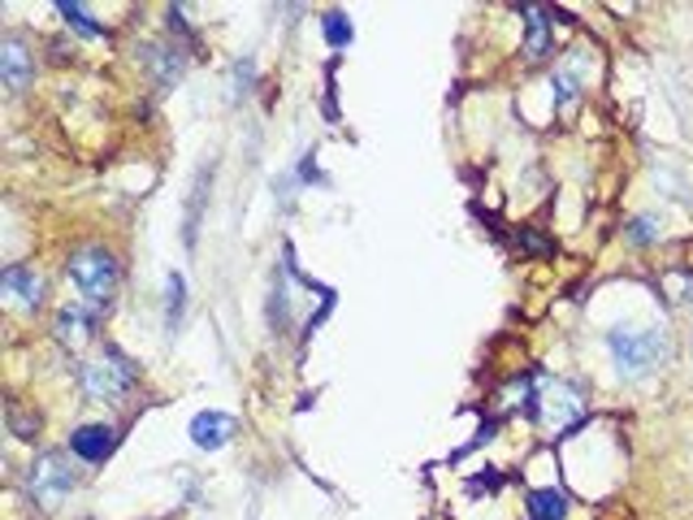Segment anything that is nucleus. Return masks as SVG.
Instances as JSON below:
<instances>
[{
  "instance_id": "nucleus-15",
  "label": "nucleus",
  "mask_w": 693,
  "mask_h": 520,
  "mask_svg": "<svg viewBox=\"0 0 693 520\" xmlns=\"http://www.w3.org/2000/svg\"><path fill=\"white\" fill-rule=\"evenodd\" d=\"M551 87H554V109H572V104L581 100V70H576V66L554 70Z\"/></svg>"
},
{
  "instance_id": "nucleus-1",
  "label": "nucleus",
  "mask_w": 693,
  "mask_h": 520,
  "mask_svg": "<svg viewBox=\"0 0 693 520\" xmlns=\"http://www.w3.org/2000/svg\"><path fill=\"white\" fill-rule=\"evenodd\" d=\"M520 403H525V417L542 421L554 434L585 421V390L563 377H551V373H529L520 381Z\"/></svg>"
},
{
  "instance_id": "nucleus-6",
  "label": "nucleus",
  "mask_w": 693,
  "mask_h": 520,
  "mask_svg": "<svg viewBox=\"0 0 693 520\" xmlns=\"http://www.w3.org/2000/svg\"><path fill=\"white\" fill-rule=\"evenodd\" d=\"M96 325H100V308H91L82 299H69V303H62V312H57V339L66 347H82L96 334Z\"/></svg>"
},
{
  "instance_id": "nucleus-3",
  "label": "nucleus",
  "mask_w": 693,
  "mask_h": 520,
  "mask_svg": "<svg viewBox=\"0 0 693 520\" xmlns=\"http://www.w3.org/2000/svg\"><path fill=\"white\" fill-rule=\"evenodd\" d=\"M135 377H139L135 361H131L122 347H113V343H105V352L91 356V361L78 369L82 395L96 399V403H122V399L131 395Z\"/></svg>"
},
{
  "instance_id": "nucleus-7",
  "label": "nucleus",
  "mask_w": 693,
  "mask_h": 520,
  "mask_svg": "<svg viewBox=\"0 0 693 520\" xmlns=\"http://www.w3.org/2000/svg\"><path fill=\"white\" fill-rule=\"evenodd\" d=\"M113 446H118V430H113V425H105V421L78 425V430L69 434V451H74L78 460H87V464H100Z\"/></svg>"
},
{
  "instance_id": "nucleus-18",
  "label": "nucleus",
  "mask_w": 693,
  "mask_h": 520,
  "mask_svg": "<svg viewBox=\"0 0 693 520\" xmlns=\"http://www.w3.org/2000/svg\"><path fill=\"white\" fill-rule=\"evenodd\" d=\"M321 26H326V40H330V48H346V44L355 40V31H351L346 13H326V18H321Z\"/></svg>"
},
{
  "instance_id": "nucleus-13",
  "label": "nucleus",
  "mask_w": 693,
  "mask_h": 520,
  "mask_svg": "<svg viewBox=\"0 0 693 520\" xmlns=\"http://www.w3.org/2000/svg\"><path fill=\"white\" fill-rule=\"evenodd\" d=\"M563 517H568V495L563 490L547 486V490L529 495V520H563Z\"/></svg>"
},
{
  "instance_id": "nucleus-8",
  "label": "nucleus",
  "mask_w": 693,
  "mask_h": 520,
  "mask_svg": "<svg viewBox=\"0 0 693 520\" xmlns=\"http://www.w3.org/2000/svg\"><path fill=\"white\" fill-rule=\"evenodd\" d=\"M0 287H4V296L13 299L18 308H26V312L44 303V283H40V274L26 269V265H9V269L0 274Z\"/></svg>"
},
{
  "instance_id": "nucleus-4",
  "label": "nucleus",
  "mask_w": 693,
  "mask_h": 520,
  "mask_svg": "<svg viewBox=\"0 0 693 520\" xmlns=\"http://www.w3.org/2000/svg\"><path fill=\"white\" fill-rule=\"evenodd\" d=\"M69 283L82 303L105 312L113 299V287H118V256L109 247H78L69 256Z\"/></svg>"
},
{
  "instance_id": "nucleus-10",
  "label": "nucleus",
  "mask_w": 693,
  "mask_h": 520,
  "mask_svg": "<svg viewBox=\"0 0 693 520\" xmlns=\"http://www.w3.org/2000/svg\"><path fill=\"white\" fill-rule=\"evenodd\" d=\"M234 434H239V421L226 417V412H200L191 421V443L200 446V451H221Z\"/></svg>"
},
{
  "instance_id": "nucleus-17",
  "label": "nucleus",
  "mask_w": 693,
  "mask_h": 520,
  "mask_svg": "<svg viewBox=\"0 0 693 520\" xmlns=\"http://www.w3.org/2000/svg\"><path fill=\"white\" fill-rule=\"evenodd\" d=\"M57 13L66 18L78 35H87V40H100V35H105V26H100V22H91V13H87L82 4H69V0H62V4H57Z\"/></svg>"
},
{
  "instance_id": "nucleus-19",
  "label": "nucleus",
  "mask_w": 693,
  "mask_h": 520,
  "mask_svg": "<svg viewBox=\"0 0 693 520\" xmlns=\"http://www.w3.org/2000/svg\"><path fill=\"white\" fill-rule=\"evenodd\" d=\"M9 425H13V434H18V439H35L40 417H22V408H9Z\"/></svg>"
},
{
  "instance_id": "nucleus-14",
  "label": "nucleus",
  "mask_w": 693,
  "mask_h": 520,
  "mask_svg": "<svg viewBox=\"0 0 693 520\" xmlns=\"http://www.w3.org/2000/svg\"><path fill=\"white\" fill-rule=\"evenodd\" d=\"M183 303H187V278L183 274H169L165 278V330L174 334L178 321H183Z\"/></svg>"
},
{
  "instance_id": "nucleus-11",
  "label": "nucleus",
  "mask_w": 693,
  "mask_h": 520,
  "mask_svg": "<svg viewBox=\"0 0 693 520\" xmlns=\"http://www.w3.org/2000/svg\"><path fill=\"white\" fill-rule=\"evenodd\" d=\"M525 26H529V40H525V57L529 62H542L551 53V9L542 4H525Z\"/></svg>"
},
{
  "instance_id": "nucleus-16",
  "label": "nucleus",
  "mask_w": 693,
  "mask_h": 520,
  "mask_svg": "<svg viewBox=\"0 0 693 520\" xmlns=\"http://www.w3.org/2000/svg\"><path fill=\"white\" fill-rule=\"evenodd\" d=\"M624 239H628L632 247L659 243V239H663V222H659V218H650V213H641V218H632V222L624 225Z\"/></svg>"
},
{
  "instance_id": "nucleus-2",
  "label": "nucleus",
  "mask_w": 693,
  "mask_h": 520,
  "mask_svg": "<svg viewBox=\"0 0 693 520\" xmlns=\"http://www.w3.org/2000/svg\"><path fill=\"white\" fill-rule=\"evenodd\" d=\"M607 356H612L620 381H641L646 373L668 365L672 343L659 325H616V330H607Z\"/></svg>"
},
{
  "instance_id": "nucleus-9",
  "label": "nucleus",
  "mask_w": 693,
  "mask_h": 520,
  "mask_svg": "<svg viewBox=\"0 0 693 520\" xmlns=\"http://www.w3.org/2000/svg\"><path fill=\"white\" fill-rule=\"evenodd\" d=\"M0 75H4L9 91H22L26 78L35 75V57L26 53V44L18 35H4V44H0Z\"/></svg>"
},
{
  "instance_id": "nucleus-12",
  "label": "nucleus",
  "mask_w": 693,
  "mask_h": 520,
  "mask_svg": "<svg viewBox=\"0 0 693 520\" xmlns=\"http://www.w3.org/2000/svg\"><path fill=\"white\" fill-rule=\"evenodd\" d=\"M143 62L156 70V82H161V87H174V82L183 78V57H178V48L147 44V48H143Z\"/></svg>"
},
{
  "instance_id": "nucleus-5",
  "label": "nucleus",
  "mask_w": 693,
  "mask_h": 520,
  "mask_svg": "<svg viewBox=\"0 0 693 520\" xmlns=\"http://www.w3.org/2000/svg\"><path fill=\"white\" fill-rule=\"evenodd\" d=\"M74 486H78V477H74V464H69L66 451H44V455L26 468V495H31L40 508H62Z\"/></svg>"
}]
</instances>
